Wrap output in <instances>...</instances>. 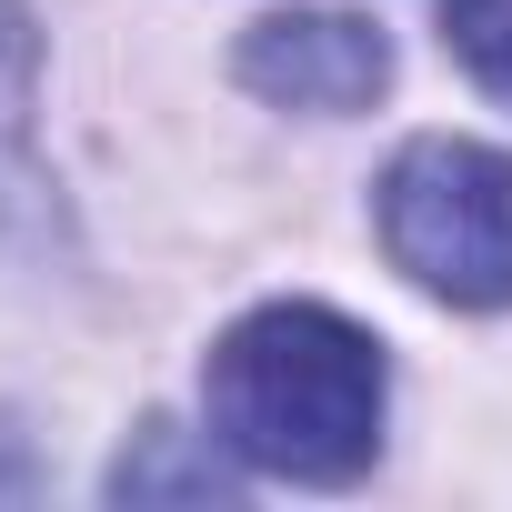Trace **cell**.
I'll return each mask as SVG.
<instances>
[{"instance_id":"cell-4","label":"cell","mask_w":512,"mask_h":512,"mask_svg":"<svg viewBox=\"0 0 512 512\" xmlns=\"http://www.w3.org/2000/svg\"><path fill=\"white\" fill-rule=\"evenodd\" d=\"M61 181L41 171V31L0 0V262H51Z\"/></svg>"},{"instance_id":"cell-5","label":"cell","mask_w":512,"mask_h":512,"mask_svg":"<svg viewBox=\"0 0 512 512\" xmlns=\"http://www.w3.org/2000/svg\"><path fill=\"white\" fill-rule=\"evenodd\" d=\"M231 492V452L201 432H181V422H141L131 432V452L111 462V502H221Z\"/></svg>"},{"instance_id":"cell-6","label":"cell","mask_w":512,"mask_h":512,"mask_svg":"<svg viewBox=\"0 0 512 512\" xmlns=\"http://www.w3.org/2000/svg\"><path fill=\"white\" fill-rule=\"evenodd\" d=\"M442 51L512 101V0H442Z\"/></svg>"},{"instance_id":"cell-2","label":"cell","mask_w":512,"mask_h":512,"mask_svg":"<svg viewBox=\"0 0 512 512\" xmlns=\"http://www.w3.org/2000/svg\"><path fill=\"white\" fill-rule=\"evenodd\" d=\"M392 272H412L452 312H502L512 302V161L482 141H402L382 191H372Z\"/></svg>"},{"instance_id":"cell-1","label":"cell","mask_w":512,"mask_h":512,"mask_svg":"<svg viewBox=\"0 0 512 512\" xmlns=\"http://www.w3.org/2000/svg\"><path fill=\"white\" fill-rule=\"evenodd\" d=\"M382 412H392V362L332 302H262L201 362L211 442L262 482H312V492L362 482L382 452Z\"/></svg>"},{"instance_id":"cell-3","label":"cell","mask_w":512,"mask_h":512,"mask_svg":"<svg viewBox=\"0 0 512 512\" xmlns=\"http://www.w3.org/2000/svg\"><path fill=\"white\" fill-rule=\"evenodd\" d=\"M231 71H241V91H262L272 111L342 121V111H372L392 91V41L362 11H272V21L241 31Z\"/></svg>"}]
</instances>
